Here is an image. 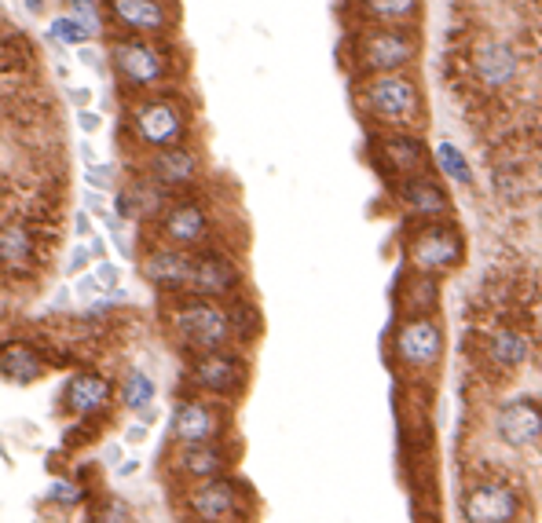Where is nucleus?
Here are the masks:
<instances>
[{"mask_svg": "<svg viewBox=\"0 0 542 523\" xmlns=\"http://www.w3.org/2000/svg\"><path fill=\"white\" fill-rule=\"evenodd\" d=\"M107 70L114 74L118 88H125L129 96H140V92H162L176 77L180 59H176V48L162 37L118 34L107 45Z\"/></svg>", "mask_w": 542, "mask_h": 523, "instance_id": "1", "label": "nucleus"}, {"mask_svg": "<svg viewBox=\"0 0 542 523\" xmlns=\"http://www.w3.org/2000/svg\"><path fill=\"white\" fill-rule=\"evenodd\" d=\"M125 132L140 150L180 147L191 136V107L176 92H140L125 103Z\"/></svg>", "mask_w": 542, "mask_h": 523, "instance_id": "2", "label": "nucleus"}, {"mask_svg": "<svg viewBox=\"0 0 542 523\" xmlns=\"http://www.w3.org/2000/svg\"><path fill=\"white\" fill-rule=\"evenodd\" d=\"M356 99L370 121L392 132H411L422 121V96L407 74H370L360 81Z\"/></svg>", "mask_w": 542, "mask_h": 523, "instance_id": "3", "label": "nucleus"}, {"mask_svg": "<svg viewBox=\"0 0 542 523\" xmlns=\"http://www.w3.org/2000/svg\"><path fill=\"white\" fill-rule=\"evenodd\" d=\"M422 52V37L414 26H385L370 23L352 37V63L363 77L370 74H403Z\"/></svg>", "mask_w": 542, "mask_h": 523, "instance_id": "4", "label": "nucleus"}, {"mask_svg": "<svg viewBox=\"0 0 542 523\" xmlns=\"http://www.w3.org/2000/svg\"><path fill=\"white\" fill-rule=\"evenodd\" d=\"M169 326H172L176 341L194 355L198 352H220V348H231V341H238L235 323H231V308H224L220 301L183 297L172 304Z\"/></svg>", "mask_w": 542, "mask_h": 523, "instance_id": "5", "label": "nucleus"}, {"mask_svg": "<svg viewBox=\"0 0 542 523\" xmlns=\"http://www.w3.org/2000/svg\"><path fill=\"white\" fill-rule=\"evenodd\" d=\"M403 252H407V264L411 272L418 275H447L462 264V234L454 223H418L414 231H407V241H403Z\"/></svg>", "mask_w": 542, "mask_h": 523, "instance_id": "6", "label": "nucleus"}, {"mask_svg": "<svg viewBox=\"0 0 542 523\" xmlns=\"http://www.w3.org/2000/svg\"><path fill=\"white\" fill-rule=\"evenodd\" d=\"M103 12H107V23H114L118 34H129V37L169 41L180 23L176 0H103Z\"/></svg>", "mask_w": 542, "mask_h": 523, "instance_id": "7", "label": "nucleus"}, {"mask_svg": "<svg viewBox=\"0 0 542 523\" xmlns=\"http://www.w3.org/2000/svg\"><path fill=\"white\" fill-rule=\"evenodd\" d=\"M187 381H191L198 392H205V395L227 399V395H238V392L245 388L249 366H245V359H242L238 352H231V348L198 352V355H191V363H187Z\"/></svg>", "mask_w": 542, "mask_h": 523, "instance_id": "8", "label": "nucleus"}, {"mask_svg": "<svg viewBox=\"0 0 542 523\" xmlns=\"http://www.w3.org/2000/svg\"><path fill=\"white\" fill-rule=\"evenodd\" d=\"M443 326L433 315L403 319L392 333V355L407 370H433L443 359Z\"/></svg>", "mask_w": 542, "mask_h": 523, "instance_id": "9", "label": "nucleus"}, {"mask_svg": "<svg viewBox=\"0 0 542 523\" xmlns=\"http://www.w3.org/2000/svg\"><path fill=\"white\" fill-rule=\"evenodd\" d=\"M520 512V497L502 479H480L462 494L465 523H513Z\"/></svg>", "mask_w": 542, "mask_h": 523, "instance_id": "10", "label": "nucleus"}, {"mask_svg": "<svg viewBox=\"0 0 542 523\" xmlns=\"http://www.w3.org/2000/svg\"><path fill=\"white\" fill-rule=\"evenodd\" d=\"M143 176L154 179L165 190H187L202 179V154L187 143L180 147H165V150H151L143 158Z\"/></svg>", "mask_w": 542, "mask_h": 523, "instance_id": "11", "label": "nucleus"}, {"mask_svg": "<svg viewBox=\"0 0 542 523\" xmlns=\"http://www.w3.org/2000/svg\"><path fill=\"white\" fill-rule=\"evenodd\" d=\"M209 212L202 201H172L162 216H158V238L165 245H176V249H198L209 241Z\"/></svg>", "mask_w": 542, "mask_h": 523, "instance_id": "12", "label": "nucleus"}, {"mask_svg": "<svg viewBox=\"0 0 542 523\" xmlns=\"http://www.w3.org/2000/svg\"><path fill=\"white\" fill-rule=\"evenodd\" d=\"M242 282V272L231 256L224 252H198L194 268H191V282H187V297H202V301H227L235 297Z\"/></svg>", "mask_w": 542, "mask_h": 523, "instance_id": "13", "label": "nucleus"}, {"mask_svg": "<svg viewBox=\"0 0 542 523\" xmlns=\"http://www.w3.org/2000/svg\"><path fill=\"white\" fill-rule=\"evenodd\" d=\"M191 268H194V252L162 241V245H154V249L143 256L140 275H143L154 290H162V293H187Z\"/></svg>", "mask_w": 542, "mask_h": 523, "instance_id": "14", "label": "nucleus"}, {"mask_svg": "<svg viewBox=\"0 0 542 523\" xmlns=\"http://www.w3.org/2000/svg\"><path fill=\"white\" fill-rule=\"evenodd\" d=\"M220 428H224V417L213 403L205 399H183L176 403L172 410V421H169V432L180 446H202V443H216L220 439Z\"/></svg>", "mask_w": 542, "mask_h": 523, "instance_id": "15", "label": "nucleus"}, {"mask_svg": "<svg viewBox=\"0 0 542 523\" xmlns=\"http://www.w3.org/2000/svg\"><path fill=\"white\" fill-rule=\"evenodd\" d=\"M396 194H400V201L407 205V212L418 223H436V220H447V212H451V194L433 176H425V172L400 179L396 183Z\"/></svg>", "mask_w": 542, "mask_h": 523, "instance_id": "16", "label": "nucleus"}, {"mask_svg": "<svg viewBox=\"0 0 542 523\" xmlns=\"http://www.w3.org/2000/svg\"><path fill=\"white\" fill-rule=\"evenodd\" d=\"M495 436L506 446H535L542 439V406L535 399H513L495 414Z\"/></svg>", "mask_w": 542, "mask_h": 523, "instance_id": "17", "label": "nucleus"}, {"mask_svg": "<svg viewBox=\"0 0 542 523\" xmlns=\"http://www.w3.org/2000/svg\"><path fill=\"white\" fill-rule=\"evenodd\" d=\"M238 505H242V494L224 476L220 479H205V483H198L187 494V508H191V516L198 523H224V519H231L238 512Z\"/></svg>", "mask_w": 542, "mask_h": 523, "instance_id": "18", "label": "nucleus"}, {"mask_svg": "<svg viewBox=\"0 0 542 523\" xmlns=\"http://www.w3.org/2000/svg\"><path fill=\"white\" fill-rule=\"evenodd\" d=\"M110 395H114V388H110V381H107L103 374L81 370V374H74V377L67 381V388H63V410H67L70 417H89V414H99V410L110 403Z\"/></svg>", "mask_w": 542, "mask_h": 523, "instance_id": "19", "label": "nucleus"}, {"mask_svg": "<svg viewBox=\"0 0 542 523\" xmlns=\"http://www.w3.org/2000/svg\"><path fill=\"white\" fill-rule=\"evenodd\" d=\"M378 154H381L385 169L396 176V183L425 172V143L414 132H385L378 139Z\"/></svg>", "mask_w": 542, "mask_h": 523, "instance_id": "20", "label": "nucleus"}, {"mask_svg": "<svg viewBox=\"0 0 542 523\" xmlns=\"http://www.w3.org/2000/svg\"><path fill=\"white\" fill-rule=\"evenodd\" d=\"M45 370H48V363L30 341L0 344V377H5L8 385H34V381L45 377Z\"/></svg>", "mask_w": 542, "mask_h": 523, "instance_id": "21", "label": "nucleus"}, {"mask_svg": "<svg viewBox=\"0 0 542 523\" xmlns=\"http://www.w3.org/2000/svg\"><path fill=\"white\" fill-rule=\"evenodd\" d=\"M476 74L484 85L491 88H502L516 77V52L502 41H487L480 52H476Z\"/></svg>", "mask_w": 542, "mask_h": 523, "instance_id": "22", "label": "nucleus"}, {"mask_svg": "<svg viewBox=\"0 0 542 523\" xmlns=\"http://www.w3.org/2000/svg\"><path fill=\"white\" fill-rule=\"evenodd\" d=\"M176 465H180V472H183L187 479L205 483V479H220V476L227 472V454H224L216 443L183 446V450H180V457H176Z\"/></svg>", "mask_w": 542, "mask_h": 523, "instance_id": "23", "label": "nucleus"}, {"mask_svg": "<svg viewBox=\"0 0 542 523\" xmlns=\"http://www.w3.org/2000/svg\"><path fill=\"white\" fill-rule=\"evenodd\" d=\"M487 359H495L502 370H516V366H524L531 359V344H527V337L520 330L502 326V330H495L487 337Z\"/></svg>", "mask_w": 542, "mask_h": 523, "instance_id": "24", "label": "nucleus"}, {"mask_svg": "<svg viewBox=\"0 0 542 523\" xmlns=\"http://www.w3.org/2000/svg\"><path fill=\"white\" fill-rule=\"evenodd\" d=\"M30 260H34V231L26 223L0 227V264L12 272H23V268H30Z\"/></svg>", "mask_w": 542, "mask_h": 523, "instance_id": "25", "label": "nucleus"}, {"mask_svg": "<svg viewBox=\"0 0 542 523\" xmlns=\"http://www.w3.org/2000/svg\"><path fill=\"white\" fill-rule=\"evenodd\" d=\"M360 19L385 23V26H407L418 15V0H352Z\"/></svg>", "mask_w": 542, "mask_h": 523, "instance_id": "26", "label": "nucleus"}, {"mask_svg": "<svg viewBox=\"0 0 542 523\" xmlns=\"http://www.w3.org/2000/svg\"><path fill=\"white\" fill-rule=\"evenodd\" d=\"M403 293H411V297H400V308H403V315L407 319H418V315H433V308H436V279L433 275H418V272H411L407 279H403Z\"/></svg>", "mask_w": 542, "mask_h": 523, "instance_id": "27", "label": "nucleus"}, {"mask_svg": "<svg viewBox=\"0 0 542 523\" xmlns=\"http://www.w3.org/2000/svg\"><path fill=\"white\" fill-rule=\"evenodd\" d=\"M154 392H158V388H154L151 374H143V370H129L125 381H121V406L132 410V414L140 417L143 410L154 406Z\"/></svg>", "mask_w": 542, "mask_h": 523, "instance_id": "28", "label": "nucleus"}, {"mask_svg": "<svg viewBox=\"0 0 542 523\" xmlns=\"http://www.w3.org/2000/svg\"><path fill=\"white\" fill-rule=\"evenodd\" d=\"M45 37H48V45H56V48H81V45H92L96 41V34L92 30H85L74 15H56L52 23H48V30H45Z\"/></svg>", "mask_w": 542, "mask_h": 523, "instance_id": "29", "label": "nucleus"}, {"mask_svg": "<svg viewBox=\"0 0 542 523\" xmlns=\"http://www.w3.org/2000/svg\"><path fill=\"white\" fill-rule=\"evenodd\" d=\"M436 169L451 179V183H458V187H473V165H469V158L462 154V147H454L451 139H443V143H436Z\"/></svg>", "mask_w": 542, "mask_h": 523, "instance_id": "30", "label": "nucleus"}, {"mask_svg": "<svg viewBox=\"0 0 542 523\" xmlns=\"http://www.w3.org/2000/svg\"><path fill=\"white\" fill-rule=\"evenodd\" d=\"M67 15H74L85 30H92L96 37L107 26V12H103V0H67Z\"/></svg>", "mask_w": 542, "mask_h": 523, "instance_id": "31", "label": "nucleus"}, {"mask_svg": "<svg viewBox=\"0 0 542 523\" xmlns=\"http://www.w3.org/2000/svg\"><path fill=\"white\" fill-rule=\"evenodd\" d=\"M85 183L92 187V190H114L118 187V169L110 165V161H96V165H89L85 169Z\"/></svg>", "mask_w": 542, "mask_h": 523, "instance_id": "32", "label": "nucleus"}, {"mask_svg": "<svg viewBox=\"0 0 542 523\" xmlns=\"http://www.w3.org/2000/svg\"><path fill=\"white\" fill-rule=\"evenodd\" d=\"M48 497H52L56 505H78V501L85 497V487H81V483H70V479H56V483L48 487Z\"/></svg>", "mask_w": 542, "mask_h": 523, "instance_id": "33", "label": "nucleus"}, {"mask_svg": "<svg viewBox=\"0 0 542 523\" xmlns=\"http://www.w3.org/2000/svg\"><path fill=\"white\" fill-rule=\"evenodd\" d=\"M96 523H132V512H129V505L121 497H107V505L99 508Z\"/></svg>", "mask_w": 542, "mask_h": 523, "instance_id": "34", "label": "nucleus"}, {"mask_svg": "<svg viewBox=\"0 0 542 523\" xmlns=\"http://www.w3.org/2000/svg\"><path fill=\"white\" fill-rule=\"evenodd\" d=\"M103 293H107V290L99 286V279H96V275H81V279H78V286H74V297H78L85 308H89L92 301H99Z\"/></svg>", "mask_w": 542, "mask_h": 523, "instance_id": "35", "label": "nucleus"}, {"mask_svg": "<svg viewBox=\"0 0 542 523\" xmlns=\"http://www.w3.org/2000/svg\"><path fill=\"white\" fill-rule=\"evenodd\" d=\"M92 275L99 279L103 290H118V282H121V264H114V260H96V272H92Z\"/></svg>", "mask_w": 542, "mask_h": 523, "instance_id": "36", "label": "nucleus"}, {"mask_svg": "<svg viewBox=\"0 0 542 523\" xmlns=\"http://www.w3.org/2000/svg\"><path fill=\"white\" fill-rule=\"evenodd\" d=\"M89 264H92V249H89V241H81V245H74L70 256H67V275H81Z\"/></svg>", "mask_w": 542, "mask_h": 523, "instance_id": "37", "label": "nucleus"}, {"mask_svg": "<svg viewBox=\"0 0 542 523\" xmlns=\"http://www.w3.org/2000/svg\"><path fill=\"white\" fill-rule=\"evenodd\" d=\"M78 63L89 67V70H107V56L99 48H92V45H81L78 48Z\"/></svg>", "mask_w": 542, "mask_h": 523, "instance_id": "38", "label": "nucleus"}, {"mask_svg": "<svg viewBox=\"0 0 542 523\" xmlns=\"http://www.w3.org/2000/svg\"><path fill=\"white\" fill-rule=\"evenodd\" d=\"M78 128H81L85 136H96V132L103 128V114H99V110H92V107L78 110Z\"/></svg>", "mask_w": 542, "mask_h": 523, "instance_id": "39", "label": "nucleus"}, {"mask_svg": "<svg viewBox=\"0 0 542 523\" xmlns=\"http://www.w3.org/2000/svg\"><path fill=\"white\" fill-rule=\"evenodd\" d=\"M107 205H110V198H107L103 190H92V187L85 190V209H89L92 216H99V220H103V216H110V209H107Z\"/></svg>", "mask_w": 542, "mask_h": 523, "instance_id": "40", "label": "nucleus"}, {"mask_svg": "<svg viewBox=\"0 0 542 523\" xmlns=\"http://www.w3.org/2000/svg\"><path fill=\"white\" fill-rule=\"evenodd\" d=\"M74 234H78L81 241H89V238L96 234V227H92V212H89V209H81V212L74 216Z\"/></svg>", "mask_w": 542, "mask_h": 523, "instance_id": "41", "label": "nucleus"}, {"mask_svg": "<svg viewBox=\"0 0 542 523\" xmlns=\"http://www.w3.org/2000/svg\"><path fill=\"white\" fill-rule=\"evenodd\" d=\"M92 96H96L92 88H70V99H74V107H78V110L92 107Z\"/></svg>", "mask_w": 542, "mask_h": 523, "instance_id": "42", "label": "nucleus"}, {"mask_svg": "<svg viewBox=\"0 0 542 523\" xmlns=\"http://www.w3.org/2000/svg\"><path fill=\"white\" fill-rule=\"evenodd\" d=\"M125 439H129V443H147V425H143V421H136V425H129V432H125Z\"/></svg>", "mask_w": 542, "mask_h": 523, "instance_id": "43", "label": "nucleus"}, {"mask_svg": "<svg viewBox=\"0 0 542 523\" xmlns=\"http://www.w3.org/2000/svg\"><path fill=\"white\" fill-rule=\"evenodd\" d=\"M103 461H107V465H110V468H118V465H121V461H125V457H121V446H118V443H110V446H107V450H103Z\"/></svg>", "mask_w": 542, "mask_h": 523, "instance_id": "44", "label": "nucleus"}, {"mask_svg": "<svg viewBox=\"0 0 542 523\" xmlns=\"http://www.w3.org/2000/svg\"><path fill=\"white\" fill-rule=\"evenodd\" d=\"M114 472H118L121 479H129V476H136V472H140V461H136V457H129V461H121Z\"/></svg>", "mask_w": 542, "mask_h": 523, "instance_id": "45", "label": "nucleus"}, {"mask_svg": "<svg viewBox=\"0 0 542 523\" xmlns=\"http://www.w3.org/2000/svg\"><path fill=\"white\" fill-rule=\"evenodd\" d=\"M89 249H92V260H107V245H103V238H89Z\"/></svg>", "mask_w": 542, "mask_h": 523, "instance_id": "46", "label": "nucleus"}, {"mask_svg": "<svg viewBox=\"0 0 542 523\" xmlns=\"http://www.w3.org/2000/svg\"><path fill=\"white\" fill-rule=\"evenodd\" d=\"M70 301H74V290H59L52 297V308H70Z\"/></svg>", "mask_w": 542, "mask_h": 523, "instance_id": "47", "label": "nucleus"}, {"mask_svg": "<svg viewBox=\"0 0 542 523\" xmlns=\"http://www.w3.org/2000/svg\"><path fill=\"white\" fill-rule=\"evenodd\" d=\"M26 8H30V15H41L45 12V0H26Z\"/></svg>", "mask_w": 542, "mask_h": 523, "instance_id": "48", "label": "nucleus"}, {"mask_svg": "<svg viewBox=\"0 0 542 523\" xmlns=\"http://www.w3.org/2000/svg\"><path fill=\"white\" fill-rule=\"evenodd\" d=\"M531 359H535V366H538V374H542V348H535V352H531Z\"/></svg>", "mask_w": 542, "mask_h": 523, "instance_id": "49", "label": "nucleus"}, {"mask_svg": "<svg viewBox=\"0 0 542 523\" xmlns=\"http://www.w3.org/2000/svg\"><path fill=\"white\" fill-rule=\"evenodd\" d=\"M5 312H8V301H5V297H0V319H5Z\"/></svg>", "mask_w": 542, "mask_h": 523, "instance_id": "50", "label": "nucleus"}, {"mask_svg": "<svg viewBox=\"0 0 542 523\" xmlns=\"http://www.w3.org/2000/svg\"><path fill=\"white\" fill-rule=\"evenodd\" d=\"M224 523H235V519H224Z\"/></svg>", "mask_w": 542, "mask_h": 523, "instance_id": "51", "label": "nucleus"}]
</instances>
